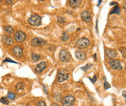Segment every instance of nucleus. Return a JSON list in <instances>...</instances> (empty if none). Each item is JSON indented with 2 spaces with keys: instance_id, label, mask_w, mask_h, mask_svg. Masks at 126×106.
Here are the masks:
<instances>
[{
  "instance_id": "nucleus-1",
  "label": "nucleus",
  "mask_w": 126,
  "mask_h": 106,
  "mask_svg": "<svg viewBox=\"0 0 126 106\" xmlns=\"http://www.w3.org/2000/svg\"><path fill=\"white\" fill-rule=\"evenodd\" d=\"M59 58H60L61 61H62L63 63H67L71 59V57L70 53L66 49H62L60 52Z\"/></svg>"
},
{
  "instance_id": "nucleus-2",
  "label": "nucleus",
  "mask_w": 126,
  "mask_h": 106,
  "mask_svg": "<svg viewBox=\"0 0 126 106\" xmlns=\"http://www.w3.org/2000/svg\"><path fill=\"white\" fill-rule=\"evenodd\" d=\"M29 23L32 26H38L41 24V17L38 15H33L29 19Z\"/></svg>"
},
{
  "instance_id": "nucleus-3",
  "label": "nucleus",
  "mask_w": 126,
  "mask_h": 106,
  "mask_svg": "<svg viewBox=\"0 0 126 106\" xmlns=\"http://www.w3.org/2000/svg\"><path fill=\"white\" fill-rule=\"evenodd\" d=\"M69 78V73L63 71V70H60L58 72V75H57V81L58 83H62L63 82L67 80Z\"/></svg>"
},
{
  "instance_id": "nucleus-4",
  "label": "nucleus",
  "mask_w": 126,
  "mask_h": 106,
  "mask_svg": "<svg viewBox=\"0 0 126 106\" xmlns=\"http://www.w3.org/2000/svg\"><path fill=\"white\" fill-rule=\"evenodd\" d=\"M90 44V41L87 38H80L77 41V47L80 49H85Z\"/></svg>"
},
{
  "instance_id": "nucleus-5",
  "label": "nucleus",
  "mask_w": 126,
  "mask_h": 106,
  "mask_svg": "<svg viewBox=\"0 0 126 106\" xmlns=\"http://www.w3.org/2000/svg\"><path fill=\"white\" fill-rule=\"evenodd\" d=\"M75 98L72 95H68L65 97L62 100L63 106H72L74 103Z\"/></svg>"
},
{
  "instance_id": "nucleus-6",
  "label": "nucleus",
  "mask_w": 126,
  "mask_h": 106,
  "mask_svg": "<svg viewBox=\"0 0 126 106\" xmlns=\"http://www.w3.org/2000/svg\"><path fill=\"white\" fill-rule=\"evenodd\" d=\"M26 34H25V33H23L21 31H18L14 34V38H15V41L18 42L24 41V40L26 39Z\"/></svg>"
},
{
  "instance_id": "nucleus-7",
  "label": "nucleus",
  "mask_w": 126,
  "mask_h": 106,
  "mask_svg": "<svg viewBox=\"0 0 126 106\" xmlns=\"http://www.w3.org/2000/svg\"><path fill=\"white\" fill-rule=\"evenodd\" d=\"M109 65L111 66L112 68L114 69V70H117V71H121L122 69V67L121 65V63L120 62V60H110L109 62Z\"/></svg>"
},
{
  "instance_id": "nucleus-8",
  "label": "nucleus",
  "mask_w": 126,
  "mask_h": 106,
  "mask_svg": "<svg viewBox=\"0 0 126 106\" xmlns=\"http://www.w3.org/2000/svg\"><path fill=\"white\" fill-rule=\"evenodd\" d=\"M45 44H46V41L43 39L39 38V37L34 38L32 41V45L34 47H41Z\"/></svg>"
},
{
  "instance_id": "nucleus-9",
  "label": "nucleus",
  "mask_w": 126,
  "mask_h": 106,
  "mask_svg": "<svg viewBox=\"0 0 126 106\" xmlns=\"http://www.w3.org/2000/svg\"><path fill=\"white\" fill-rule=\"evenodd\" d=\"M13 53L16 58H21L23 55V49L20 46H15L13 49Z\"/></svg>"
},
{
  "instance_id": "nucleus-10",
  "label": "nucleus",
  "mask_w": 126,
  "mask_h": 106,
  "mask_svg": "<svg viewBox=\"0 0 126 106\" xmlns=\"http://www.w3.org/2000/svg\"><path fill=\"white\" fill-rule=\"evenodd\" d=\"M46 66H47V65H46V63L45 62H41L40 63H39L36 66V68L34 69L35 70V72L37 73H38V74L41 73L46 68Z\"/></svg>"
},
{
  "instance_id": "nucleus-11",
  "label": "nucleus",
  "mask_w": 126,
  "mask_h": 106,
  "mask_svg": "<svg viewBox=\"0 0 126 106\" xmlns=\"http://www.w3.org/2000/svg\"><path fill=\"white\" fill-rule=\"evenodd\" d=\"M106 55L109 59H114L117 56V53L115 50L111 49H106Z\"/></svg>"
},
{
  "instance_id": "nucleus-12",
  "label": "nucleus",
  "mask_w": 126,
  "mask_h": 106,
  "mask_svg": "<svg viewBox=\"0 0 126 106\" xmlns=\"http://www.w3.org/2000/svg\"><path fill=\"white\" fill-rule=\"evenodd\" d=\"M81 17L82 18V20L85 22L90 23L92 20L91 18V15L90 13V12L88 11H84L82 14H81Z\"/></svg>"
},
{
  "instance_id": "nucleus-13",
  "label": "nucleus",
  "mask_w": 126,
  "mask_h": 106,
  "mask_svg": "<svg viewBox=\"0 0 126 106\" xmlns=\"http://www.w3.org/2000/svg\"><path fill=\"white\" fill-rule=\"evenodd\" d=\"M2 41L6 46H11L13 44V40L10 36L4 35L2 36Z\"/></svg>"
},
{
  "instance_id": "nucleus-14",
  "label": "nucleus",
  "mask_w": 126,
  "mask_h": 106,
  "mask_svg": "<svg viewBox=\"0 0 126 106\" xmlns=\"http://www.w3.org/2000/svg\"><path fill=\"white\" fill-rule=\"evenodd\" d=\"M80 4H81V0H69V5L73 9L78 7Z\"/></svg>"
},
{
  "instance_id": "nucleus-15",
  "label": "nucleus",
  "mask_w": 126,
  "mask_h": 106,
  "mask_svg": "<svg viewBox=\"0 0 126 106\" xmlns=\"http://www.w3.org/2000/svg\"><path fill=\"white\" fill-rule=\"evenodd\" d=\"M75 56L76 58L80 60H85L86 59V54L83 52H81V51H77L75 53Z\"/></svg>"
},
{
  "instance_id": "nucleus-16",
  "label": "nucleus",
  "mask_w": 126,
  "mask_h": 106,
  "mask_svg": "<svg viewBox=\"0 0 126 106\" xmlns=\"http://www.w3.org/2000/svg\"><path fill=\"white\" fill-rule=\"evenodd\" d=\"M4 30L8 34H12L14 32V29L11 25H5L4 27Z\"/></svg>"
},
{
  "instance_id": "nucleus-17",
  "label": "nucleus",
  "mask_w": 126,
  "mask_h": 106,
  "mask_svg": "<svg viewBox=\"0 0 126 106\" xmlns=\"http://www.w3.org/2000/svg\"><path fill=\"white\" fill-rule=\"evenodd\" d=\"M32 58L33 61L37 62L39 60H40L41 55H38V54H36V53H32Z\"/></svg>"
},
{
  "instance_id": "nucleus-18",
  "label": "nucleus",
  "mask_w": 126,
  "mask_h": 106,
  "mask_svg": "<svg viewBox=\"0 0 126 106\" xmlns=\"http://www.w3.org/2000/svg\"><path fill=\"white\" fill-rule=\"evenodd\" d=\"M24 84H23V82H18L16 86H15V88L18 91H20V90H23L24 89Z\"/></svg>"
},
{
  "instance_id": "nucleus-19",
  "label": "nucleus",
  "mask_w": 126,
  "mask_h": 106,
  "mask_svg": "<svg viewBox=\"0 0 126 106\" xmlns=\"http://www.w3.org/2000/svg\"><path fill=\"white\" fill-rule=\"evenodd\" d=\"M120 7H118V5H116V6L114 7V9L111 11L110 14H111V15H112V14H114V13L120 14Z\"/></svg>"
},
{
  "instance_id": "nucleus-20",
  "label": "nucleus",
  "mask_w": 126,
  "mask_h": 106,
  "mask_svg": "<svg viewBox=\"0 0 126 106\" xmlns=\"http://www.w3.org/2000/svg\"><path fill=\"white\" fill-rule=\"evenodd\" d=\"M0 102H2V104H9V100H7V97H2L1 99H0Z\"/></svg>"
},
{
  "instance_id": "nucleus-21",
  "label": "nucleus",
  "mask_w": 126,
  "mask_h": 106,
  "mask_svg": "<svg viewBox=\"0 0 126 106\" xmlns=\"http://www.w3.org/2000/svg\"><path fill=\"white\" fill-rule=\"evenodd\" d=\"M7 98L10 100H15V94L13 92H9L7 94Z\"/></svg>"
},
{
  "instance_id": "nucleus-22",
  "label": "nucleus",
  "mask_w": 126,
  "mask_h": 106,
  "mask_svg": "<svg viewBox=\"0 0 126 106\" xmlns=\"http://www.w3.org/2000/svg\"><path fill=\"white\" fill-rule=\"evenodd\" d=\"M69 34H68L67 33L64 32V33L63 34L62 36H61V39H62L63 41H66V40H67V39H69Z\"/></svg>"
},
{
  "instance_id": "nucleus-23",
  "label": "nucleus",
  "mask_w": 126,
  "mask_h": 106,
  "mask_svg": "<svg viewBox=\"0 0 126 106\" xmlns=\"http://www.w3.org/2000/svg\"><path fill=\"white\" fill-rule=\"evenodd\" d=\"M57 21H58V23H59L60 24H63V23H65V22H66V20H65V19L63 18H62V17H58V19H57Z\"/></svg>"
},
{
  "instance_id": "nucleus-24",
  "label": "nucleus",
  "mask_w": 126,
  "mask_h": 106,
  "mask_svg": "<svg viewBox=\"0 0 126 106\" xmlns=\"http://www.w3.org/2000/svg\"><path fill=\"white\" fill-rule=\"evenodd\" d=\"M125 50H126L125 47H121V48L120 49V51L121 52L122 56H123L125 58Z\"/></svg>"
},
{
  "instance_id": "nucleus-25",
  "label": "nucleus",
  "mask_w": 126,
  "mask_h": 106,
  "mask_svg": "<svg viewBox=\"0 0 126 106\" xmlns=\"http://www.w3.org/2000/svg\"><path fill=\"white\" fill-rule=\"evenodd\" d=\"M91 66H92V65H91V64H89V65L88 64V65H86L85 66H84V67H82V68H81V69H82V71H87L88 69H89V68H90Z\"/></svg>"
},
{
  "instance_id": "nucleus-26",
  "label": "nucleus",
  "mask_w": 126,
  "mask_h": 106,
  "mask_svg": "<svg viewBox=\"0 0 126 106\" xmlns=\"http://www.w3.org/2000/svg\"><path fill=\"white\" fill-rule=\"evenodd\" d=\"M37 106H46V104L44 101L40 100L37 102Z\"/></svg>"
},
{
  "instance_id": "nucleus-27",
  "label": "nucleus",
  "mask_w": 126,
  "mask_h": 106,
  "mask_svg": "<svg viewBox=\"0 0 126 106\" xmlns=\"http://www.w3.org/2000/svg\"><path fill=\"white\" fill-rule=\"evenodd\" d=\"M111 87V85L107 82H104V88H105V89H109Z\"/></svg>"
},
{
  "instance_id": "nucleus-28",
  "label": "nucleus",
  "mask_w": 126,
  "mask_h": 106,
  "mask_svg": "<svg viewBox=\"0 0 126 106\" xmlns=\"http://www.w3.org/2000/svg\"><path fill=\"white\" fill-rule=\"evenodd\" d=\"M90 79L92 81L93 83H95V82H96V80H97V76H94V77H93V79H91V78H90Z\"/></svg>"
},
{
  "instance_id": "nucleus-29",
  "label": "nucleus",
  "mask_w": 126,
  "mask_h": 106,
  "mask_svg": "<svg viewBox=\"0 0 126 106\" xmlns=\"http://www.w3.org/2000/svg\"><path fill=\"white\" fill-rule=\"evenodd\" d=\"M5 62H10V63H16V62H15L13 60H11L9 58H6V60H5Z\"/></svg>"
},
{
  "instance_id": "nucleus-30",
  "label": "nucleus",
  "mask_w": 126,
  "mask_h": 106,
  "mask_svg": "<svg viewBox=\"0 0 126 106\" xmlns=\"http://www.w3.org/2000/svg\"><path fill=\"white\" fill-rule=\"evenodd\" d=\"M13 1H14V0H6V2L7 4H9V5H11V4H13Z\"/></svg>"
},
{
  "instance_id": "nucleus-31",
  "label": "nucleus",
  "mask_w": 126,
  "mask_h": 106,
  "mask_svg": "<svg viewBox=\"0 0 126 106\" xmlns=\"http://www.w3.org/2000/svg\"><path fill=\"white\" fill-rule=\"evenodd\" d=\"M51 106H60L58 104H57V103H56V102H53L52 105H51Z\"/></svg>"
},
{
  "instance_id": "nucleus-32",
  "label": "nucleus",
  "mask_w": 126,
  "mask_h": 106,
  "mask_svg": "<svg viewBox=\"0 0 126 106\" xmlns=\"http://www.w3.org/2000/svg\"><path fill=\"white\" fill-rule=\"evenodd\" d=\"M125 93H126V92H125V91H124V92H122V95L124 96V97H125V98L126 97V96H125Z\"/></svg>"
},
{
  "instance_id": "nucleus-33",
  "label": "nucleus",
  "mask_w": 126,
  "mask_h": 106,
  "mask_svg": "<svg viewBox=\"0 0 126 106\" xmlns=\"http://www.w3.org/2000/svg\"><path fill=\"white\" fill-rule=\"evenodd\" d=\"M115 4H116L115 2H111V3H110V5L112 6V5H115Z\"/></svg>"
},
{
  "instance_id": "nucleus-34",
  "label": "nucleus",
  "mask_w": 126,
  "mask_h": 106,
  "mask_svg": "<svg viewBox=\"0 0 126 106\" xmlns=\"http://www.w3.org/2000/svg\"><path fill=\"white\" fill-rule=\"evenodd\" d=\"M39 1H44V0H39Z\"/></svg>"
},
{
  "instance_id": "nucleus-35",
  "label": "nucleus",
  "mask_w": 126,
  "mask_h": 106,
  "mask_svg": "<svg viewBox=\"0 0 126 106\" xmlns=\"http://www.w3.org/2000/svg\"><path fill=\"white\" fill-rule=\"evenodd\" d=\"M2 0H0V2H2Z\"/></svg>"
}]
</instances>
